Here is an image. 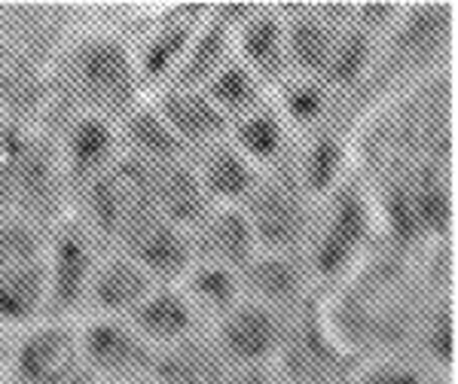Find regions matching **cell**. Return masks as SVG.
<instances>
[{
	"label": "cell",
	"mask_w": 458,
	"mask_h": 384,
	"mask_svg": "<svg viewBox=\"0 0 458 384\" xmlns=\"http://www.w3.org/2000/svg\"><path fill=\"white\" fill-rule=\"evenodd\" d=\"M131 330L141 338H147L150 345H168L190 338V330L196 323V312L187 302V296L168 287H157V290L147 296L135 312L129 314Z\"/></svg>",
	"instance_id": "obj_13"
},
{
	"label": "cell",
	"mask_w": 458,
	"mask_h": 384,
	"mask_svg": "<svg viewBox=\"0 0 458 384\" xmlns=\"http://www.w3.org/2000/svg\"><path fill=\"white\" fill-rule=\"evenodd\" d=\"M40 250H37L34 235L19 223H0V278L13 269V265L31 260Z\"/></svg>",
	"instance_id": "obj_32"
},
{
	"label": "cell",
	"mask_w": 458,
	"mask_h": 384,
	"mask_svg": "<svg viewBox=\"0 0 458 384\" xmlns=\"http://www.w3.org/2000/svg\"><path fill=\"white\" fill-rule=\"evenodd\" d=\"M114 129L105 122V116L89 113L83 120H77V125L68 135V165L73 174L80 177H98L105 168L114 162Z\"/></svg>",
	"instance_id": "obj_22"
},
{
	"label": "cell",
	"mask_w": 458,
	"mask_h": 384,
	"mask_svg": "<svg viewBox=\"0 0 458 384\" xmlns=\"http://www.w3.org/2000/svg\"><path fill=\"white\" fill-rule=\"evenodd\" d=\"M47 260L40 254L0 278V323H28L47 305Z\"/></svg>",
	"instance_id": "obj_16"
},
{
	"label": "cell",
	"mask_w": 458,
	"mask_h": 384,
	"mask_svg": "<svg viewBox=\"0 0 458 384\" xmlns=\"http://www.w3.org/2000/svg\"><path fill=\"white\" fill-rule=\"evenodd\" d=\"M245 217L250 232H254V241L266 254H287L306 238V202H302V189L293 183H257L248 196Z\"/></svg>",
	"instance_id": "obj_4"
},
{
	"label": "cell",
	"mask_w": 458,
	"mask_h": 384,
	"mask_svg": "<svg viewBox=\"0 0 458 384\" xmlns=\"http://www.w3.org/2000/svg\"><path fill=\"white\" fill-rule=\"evenodd\" d=\"M324 107H327V86L318 79H297V83L284 86L282 110L293 122L312 125L321 120Z\"/></svg>",
	"instance_id": "obj_31"
},
{
	"label": "cell",
	"mask_w": 458,
	"mask_h": 384,
	"mask_svg": "<svg viewBox=\"0 0 458 384\" xmlns=\"http://www.w3.org/2000/svg\"><path fill=\"white\" fill-rule=\"evenodd\" d=\"M125 135H129V144L135 150L131 159L144 162L150 168L168 165V162H177V156H181L183 144L174 138V131L165 125L157 107L131 110L129 120H125Z\"/></svg>",
	"instance_id": "obj_23"
},
{
	"label": "cell",
	"mask_w": 458,
	"mask_h": 384,
	"mask_svg": "<svg viewBox=\"0 0 458 384\" xmlns=\"http://www.w3.org/2000/svg\"><path fill=\"white\" fill-rule=\"evenodd\" d=\"M187 302L208 314L224 317L235 302H242V284H239V271L226 269L217 263H199L187 271Z\"/></svg>",
	"instance_id": "obj_25"
},
{
	"label": "cell",
	"mask_w": 458,
	"mask_h": 384,
	"mask_svg": "<svg viewBox=\"0 0 458 384\" xmlns=\"http://www.w3.org/2000/svg\"><path fill=\"white\" fill-rule=\"evenodd\" d=\"M199 226H202L205 263H217L233 271H242L257 256V241L245 211L224 208L217 213H208Z\"/></svg>",
	"instance_id": "obj_15"
},
{
	"label": "cell",
	"mask_w": 458,
	"mask_h": 384,
	"mask_svg": "<svg viewBox=\"0 0 458 384\" xmlns=\"http://www.w3.org/2000/svg\"><path fill=\"white\" fill-rule=\"evenodd\" d=\"M157 290V280L138 265L131 256H110L107 263L95 265L86 296L105 317H129L141 302Z\"/></svg>",
	"instance_id": "obj_9"
},
{
	"label": "cell",
	"mask_w": 458,
	"mask_h": 384,
	"mask_svg": "<svg viewBox=\"0 0 458 384\" xmlns=\"http://www.w3.org/2000/svg\"><path fill=\"white\" fill-rule=\"evenodd\" d=\"M367 205L358 192H343L334 198L327 213V223L321 226V238L315 245V265L321 275H339L349 269L367 238Z\"/></svg>",
	"instance_id": "obj_8"
},
{
	"label": "cell",
	"mask_w": 458,
	"mask_h": 384,
	"mask_svg": "<svg viewBox=\"0 0 458 384\" xmlns=\"http://www.w3.org/2000/svg\"><path fill=\"white\" fill-rule=\"evenodd\" d=\"M80 336L64 323L31 330L13 357L19 384H73L80 379Z\"/></svg>",
	"instance_id": "obj_6"
},
{
	"label": "cell",
	"mask_w": 458,
	"mask_h": 384,
	"mask_svg": "<svg viewBox=\"0 0 458 384\" xmlns=\"http://www.w3.org/2000/svg\"><path fill=\"white\" fill-rule=\"evenodd\" d=\"M406 183V196H410L412 213H416V223L422 238L428 235H443L449 229V220H453V196H449V183L443 180V174L437 168L425 165L419 168L416 174Z\"/></svg>",
	"instance_id": "obj_20"
},
{
	"label": "cell",
	"mask_w": 458,
	"mask_h": 384,
	"mask_svg": "<svg viewBox=\"0 0 458 384\" xmlns=\"http://www.w3.org/2000/svg\"><path fill=\"white\" fill-rule=\"evenodd\" d=\"M80 357L110 381H138L150 379L157 351L131 330V323L105 317L86 327L80 336Z\"/></svg>",
	"instance_id": "obj_3"
},
{
	"label": "cell",
	"mask_w": 458,
	"mask_h": 384,
	"mask_svg": "<svg viewBox=\"0 0 458 384\" xmlns=\"http://www.w3.org/2000/svg\"><path fill=\"white\" fill-rule=\"evenodd\" d=\"M284 144V125L278 120L276 110L257 107L248 116H242L235 125V150L245 156L250 165L254 162H269L278 156Z\"/></svg>",
	"instance_id": "obj_27"
},
{
	"label": "cell",
	"mask_w": 458,
	"mask_h": 384,
	"mask_svg": "<svg viewBox=\"0 0 458 384\" xmlns=\"http://www.w3.org/2000/svg\"><path fill=\"white\" fill-rule=\"evenodd\" d=\"M239 53L257 79H278L287 64L284 25L276 16H248L239 31Z\"/></svg>",
	"instance_id": "obj_18"
},
{
	"label": "cell",
	"mask_w": 458,
	"mask_h": 384,
	"mask_svg": "<svg viewBox=\"0 0 458 384\" xmlns=\"http://www.w3.org/2000/svg\"><path fill=\"white\" fill-rule=\"evenodd\" d=\"M95 263H92V245L80 229H64L53 245V256L47 263V284L49 296L47 302L53 308H68L86 299L89 280H92Z\"/></svg>",
	"instance_id": "obj_10"
},
{
	"label": "cell",
	"mask_w": 458,
	"mask_h": 384,
	"mask_svg": "<svg viewBox=\"0 0 458 384\" xmlns=\"http://www.w3.org/2000/svg\"><path fill=\"white\" fill-rule=\"evenodd\" d=\"M284 323L263 302H235L217 323V354L233 366H266L282 348Z\"/></svg>",
	"instance_id": "obj_5"
},
{
	"label": "cell",
	"mask_w": 458,
	"mask_h": 384,
	"mask_svg": "<svg viewBox=\"0 0 458 384\" xmlns=\"http://www.w3.org/2000/svg\"><path fill=\"white\" fill-rule=\"evenodd\" d=\"M205 95L211 104L226 116H248L260 107V79L250 73L242 62H226L214 77L205 83Z\"/></svg>",
	"instance_id": "obj_26"
},
{
	"label": "cell",
	"mask_w": 458,
	"mask_h": 384,
	"mask_svg": "<svg viewBox=\"0 0 458 384\" xmlns=\"http://www.w3.org/2000/svg\"><path fill=\"white\" fill-rule=\"evenodd\" d=\"M208 202L199 174L190 171L181 162H168V165L153 168V211L168 223L187 229L199 226L208 217Z\"/></svg>",
	"instance_id": "obj_12"
},
{
	"label": "cell",
	"mask_w": 458,
	"mask_h": 384,
	"mask_svg": "<svg viewBox=\"0 0 458 384\" xmlns=\"http://www.w3.org/2000/svg\"><path fill=\"white\" fill-rule=\"evenodd\" d=\"M242 275H245L250 293L257 296L254 302H263V305H269V308L297 299L302 290V271L287 254L254 256V260L242 269Z\"/></svg>",
	"instance_id": "obj_19"
},
{
	"label": "cell",
	"mask_w": 458,
	"mask_h": 384,
	"mask_svg": "<svg viewBox=\"0 0 458 384\" xmlns=\"http://www.w3.org/2000/svg\"><path fill=\"white\" fill-rule=\"evenodd\" d=\"M360 384H422L416 372L403 366H376L360 379Z\"/></svg>",
	"instance_id": "obj_35"
},
{
	"label": "cell",
	"mask_w": 458,
	"mask_h": 384,
	"mask_svg": "<svg viewBox=\"0 0 458 384\" xmlns=\"http://www.w3.org/2000/svg\"><path fill=\"white\" fill-rule=\"evenodd\" d=\"M0 357H4V336H0Z\"/></svg>",
	"instance_id": "obj_36"
},
{
	"label": "cell",
	"mask_w": 458,
	"mask_h": 384,
	"mask_svg": "<svg viewBox=\"0 0 458 384\" xmlns=\"http://www.w3.org/2000/svg\"><path fill=\"white\" fill-rule=\"evenodd\" d=\"M125 250L153 280H174L193 269V241L187 229L168 223L159 213H150L125 235Z\"/></svg>",
	"instance_id": "obj_7"
},
{
	"label": "cell",
	"mask_w": 458,
	"mask_h": 384,
	"mask_svg": "<svg viewBox=\"0 0 458 384\" xmlns=\"http://www.w3.org/2000/svg\"><path fill=\"white\" fill-rule=\"evenodd\" d=\"M193 40V31L187 25H168L150 37L147 43L141 64H138V73L144 79H165L174 77L177 68H181L183 55H187V46Z\"/></svg>",
	"instance_id": "obj_29"
},
{
	"label": "cell",
	"mask_w": 458,
	"mask_h": 384,
	"mask_svg": "<svg viewBox=\"0 0 458 384\" xmlns=\"http://www.w3.org/2000/svg\"><path fill=\"white\" fill-rule=\"evenodd\" d=\"M71 77L80 98L95 110V116H105L131 104L138 71L123 43H116L114 37H95L77 49Z\"/></svg>",
	"instance_id": "obj_2"
},
{
	"label": "cell",
	"mask_w": 458,
	"mask_h": 384,
	"mask_svg": "<svg viewBox=\"0 0 458 384\" xmlns=\"http://www.w3.org/2000/svg\"><path fill=\"white\" fill-rule=\"evenodd\" d=\"M92 217L110 238H125L153 211V168L138 159H120L92 180Z\"/></svg>",
	"instance_id": "obj_1"
},
{
	"label": "cell",
	"mask_w": 458,
	"mask_h": 384,
	"mask_svg": "<svg viewBox=\"0 0 458 384\" xmlns=\"http://www.w3.org/2000/svg\"><path fill=\"white\" fill-rule=\"evenodd\" d=\"M229 31L220 21H211L202 31H193L181 68L174 73L177 88H205V83L229 62Z\"/></svg>",
	"instance_id": "obj_24"
},
{
	"label": "cell",
	"mask_w": 458,
	"mask_h": 384,
	"mask_svg": "<svg viewBox=\"0 0 458 384\" xmlns=\"http://www.w3.org/2000/svg\"><path fill=\"white\" fill-rule=\"evenodd\" d=\"M428 351L440 360V363H449L453 360V314L440 312L428 327Z\"/></svg>",
	"instance_id": "obj_33"
},
{
	"label": "cell",
	"mask_w": 458,
	"mask_h": 384,
	"mask_svg": "<svg viewBox=\"0 0 458 384\" xmlns=\"http://www.w3.org/2000/svg\"><path fill=\"white\" fill-rule=\"evenodd\" d=\"M159 116L181 144H220L229 129V120L211 104V98L202 88H172L159 98Z\"/></svg>",
	"instance_id": "obj_11"
},
{
	"label": "cell",
	"mask_w": 458,
	"mask_h": 384,
	"mask_svg": "<svg viewBox=\"0 0 458 384\" xmlns=\"http://www.w3.org/2000/svg\"><path fill=\"white\" fill-rule=\"evenodd\" d=\"M226 375V360L214 345L199 338H181V342L162 348L150 369L153 384H220Z\"/></svg>",
	"instance_id": "obj_14"
},
{
	"label": "cell",
	"mask_w": 458,
	"mask_h": 384,
	"mask_svg": "<svg viewBox=\"0 0 458 384\" xmlns=\"http://www.w3.org/2000/svg\"><path fill=\"white\" fill-rule=\"evenodd\" d=\"M343 168V146L334 135H321L306 150V162H302V187L309 192H324L334 187Z\"/></svg>",
	"instance_id": "obj_30"
},
{
	"label": "cell",
	"mask_w": 458,
	"mask_h": 384,
	"mask_svg": "<svg viewBox=\"0 0 458 384\" xmlns=\"http://www.w3.org/2000/svg\"><path fill=\"white\" fill-rule=\"evenodd\" d=\"M373 58V34L367 28H352L334 40L327 71H324V86H352L360 73L367 71Z\"/></svg>",
	"instance_id": "obj_28"
},
{
	"label": "cell",
	"mask_w": 458,
	"mask_h": 384,
	"mask_svg": "<svg viewBox=\"0 0 458 384\" xmlns=\"http://www.w3.org/2000/svg\"><path fill=\"white\" fill-rule=\"evenodd\" d=\"M220 384H278L269 366H235L226 369Z\"/></svg>",
	"instance_id": "obj_34"
},
{
	"label": "cell",
	"mask_w": 458,
	"mask_h": 384,
	"mask_svg": "<svg viewBox=\"0 0 458 384\" xmlns=\"http://www.w3.org/2000/svg\"><path fill=\"white\" fill-rule=\"evenodd\" d=\"M336 34L315 16H300L284 28V55L306 79L324 77Z\"/></svg>",
	"instance_id": "obj_21"
},
{
	"label": "cell",
	"mask_w": 458,
	"mask_h": 384,
	"mask_svg": "<svg viewBox=\"0 0 458 384\" xmlns=\"http://www.w3.org/2000/svg\"><path fill=\"white\" fill-rule=\"evenodd\" d=\"M199 183H202L205 196L217 198V202H242L248 198L257 187V171L254 165L242 156L235 146L214 144L208 146L202 168H199Z\"/></svg>",
	"instance_id": "obj_17"
}]
</instances>
